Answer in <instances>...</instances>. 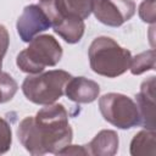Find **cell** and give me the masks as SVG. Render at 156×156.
I'll list each match as a JSON object with an SVG mask.
<instances>
[{"instance_id": "15", "label": "cell", "mask_w": 156, "mask_h": 156, "mask_svg": "<svg viewBox=\"0 0 156 156\" xmlns=\"http://www.w3.org/2000/svg\"><path fill=\"white\" fill-rule=\"evenodd\" d=\"M11 141H12L11 127L4 118H0V154H4L10 149Z\"/></svg>"}, {"instance_id": "14", "label": "cell", "mask_w": 156, "mask_h": 156, "mask_svg": "<svg viewBox=\"0 0 156 156\" xmlns=\"http://www.w3.org/2000/svg\"><path fill=\"white\" fill-rule=\"evenodd\" d=\"M129 69L133 74H141L146 71L155 69V50H147L132 57Z\"/></svg>"}, {"instance_id": "7", "label": "cell", "mask_w": 156, "mask_h": 156, "mask_svg": "<svg viewBox=\"0 0 156 156\" xmlns=\"http://www.w3.org/2000/svg\"><path fill=\"white\" fill-rule=\"evenodd\" d=\"M51 23L39 5H28L23 9L21 16L17 20V33L20 38L29 43L39 33L49 29Z\"/></svg>"}, {"instance_id": "3", "label": "cell", "mask_w": 156, "mask_h": 156, "mask_svg": "<svg viewBox=\"0 0 156 156\" xmlns=\"http://www.w3.org/2000/svg\"><path fill=\"white\" fill-rule=\"evenodd\" d=\"M62 57V48L49 34L37 35L29 41L28 48L17 55L16 63L21 71L28 74H38L46 66H55Z\"/></svg>"}, {"instance_id": "16", "label": "cell", "mask_w": 156, "mask_h": 156, "mask_svg": "<svg viewBox=\"0 0 156 156\" xmlns=\"http://www.w3.org/2000/svg\"><path fill=\"white\" fill-rule=\"evenodd\" d=\"M139 16L144 22L154 24L156 20L155 0H144L139 6Z\"/></svg>"}, {"instance_id": "10", "label": "cell", "mask_w": 156, "mask_h": 156, "mask_svg": "<svg viewBox=\"0 0 156 156\" xmlns=\"http://www.w3.org/2000/svg\"><path fill=\"white\" fill-rule=\"evenodd\" d=\"M85 147L88 155L112 156L118 150V135L115 130H101L88 145H85Z\"/></svg>"}, {"instance_id": "12", "label": "cell", "mask_w": 156, "mask_h": 156, "mask_svg": "<svg viewBox=\"0 0 156 156\" xmlns=\"http://www.w3.org/2000/svg\"><path fill=\"white\" fill-rule=\"evenodd\" d=\"M94 0H55L57 11L61 16H74L85 20L93 12Z\"/></svg>"}, {"instance_id": "4", "label": "cell", "mask_w": 156, "mask_h": 156, "mask_svg": "<svg viewBox=\"0 0 156 156\" xmlns=\"http://www.w3.org/2000/svg\"><path fill=\"white\" fill-rule=\"evenodd\" d=\"M71 74L62 69H52L45 73L30 74L22 83L24 96L38 105L54 104L65 94L66 83Z\"/></svg>"}, {"instance_id": "8", "label": "cell", "mask_w": 156, "mask_h": 156, "mask_svg": "<svg viewBox=\"0 0 156 156\" xmlns=\"http://www.w3.org/2000/svg\"><path fill=\"white\" fill-rule=\"evenodd\" d=\"M155 77L143 82L140 91L135 96L140 124L146 129H155Z\"/></svg>"}, {"instance_id": "9", "label": "cell", "mask_w": 156, "mask_h": 156, "mask_svg": "<svg viewBox=\"0 0 156 156\" xmlns=\"http://www.w3.org/2000/svg\"><path fill=\"white\" fill-rule=\"evenodd\" d=\"M100 87L96 82L84 77H71L66 83V96L78 104H89L98 99Z\"/></svg>"}, {"instance_id": "6", "label": "cell", "mask_w": 156, "mask_h": 156, "mask_svg": "<svg viewBox=\"0 0 156 156\" xmlns=\"http://www.w3.org/2000/svg\"><path fill=\"white\" fill-rule=\"evenodd\" d=\"M93 12L98 21L110 27H119L135 13L133 0H94Z\"/></svg>"}, {"instance_id": "18", "label": "cell", "mask_w": 156, "mask_h": 156, "mask_svg": "<svg viewBox=\"0 0 156 156\" xmlns=\"http://www.w3.org/2000/svg\"><path fill=\"white\" fill-rule=\"evenodd\" d=\"M57 155H88L85 145H67L63 149H61Z\"/></svg>"}, {"instance_id": "5", "label": "cell", "mask_w": 156, "mask_h": 156, "mask_svg": "<svg viewBox=\"0 0 156 156\" xmlns=\"http://www.w3.org/2000/svg\"><path fill=\"white\" fill-rule=\"evenodd\" d=\"M99 108L105 121L121 129H129L140 124L135 101L127 95L108 93L99 99Z\"/></svg>"}, {"instance_id": "2", "label": "cell", "mask_w": 156, "mask_h": 156, "mask_svg": "<svg viewBox=\"0 0 156 156\" xmlns=\"http://www.w3.org/2000/svg\"><path fill=\"white\" fill-rule=\"evenodd\" d=\"M91 69L108 78L123 74L130 66V52L112 38L99 37L93 40L88 51Z\"/></svg>"}, {"instance_id": "11", "label": "cell", "mask_w": 156, "mask_h": 156, "mask_svg": "<svg viewBox=\"0 0 156 156\" xmlns=\"http://www.w3.org/2000/svg\"><path fill=\"white\" fill-rule=\"evenodd\" d=\"M55 33H57L65 41L69 44L78 43L84 34V21L74 16H60L57 22L52 24Z\"/></svg>"}, {"instance_id": "1", "label": "cell", "mask_w": 156, "mask_h": 156, "mask_svg": "<svg viewBox=\"0 0 156 156\" xmlns=\"http://www.w3.org/2000/svg\"><path fill=\"white\" fill-rule=\"evenodd\" d=\"M18 140L30 155L57 154L71 144L72 128L63 105H45L35 116L26 117L17 129Z\"/></svg>"}, {"instance_id": "17", "label": "cell", "mask_w": 156, "mask_h": 156, "mask_svg": "<svg viewBox=\"0 0 156 156\" xmlns=\"http://www.w3.org/2000/svg\"><path fill=\"white\" fill-rule=\"evenodd\" d=\"M10 44V37L7 33V29L0 24V73H1V67H2V58L7 51Z\"/></svg>"}, {"instance_id": "13", "label": "cell", "mask_w": 156, "mask_h": 156, "mask_svg": "<svg viewBox=\"0 0 156 156\" xmlns=\"http://www.w3.org/2000/svg\"><path fill=\"white\" fill-rule=\"evenodd\" d=\"M155 129L140 130L130 143V155L133 156H154L156 154Z\"/></svg>"}]
</instances>
